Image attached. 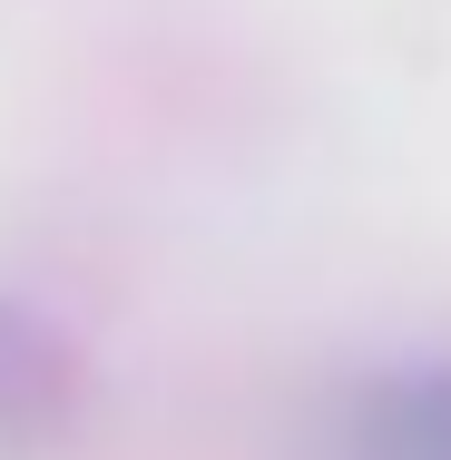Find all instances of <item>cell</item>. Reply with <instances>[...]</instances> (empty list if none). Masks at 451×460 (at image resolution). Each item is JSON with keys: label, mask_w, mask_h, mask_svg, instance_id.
Here are the masks:
<instances>
[{"label": "cell", "mask_w": 451, "mask_h": 460, "mask_svg": "<svg viewBox=\"0 0 451 460\" xmlns=\"http://www.w3.org/2000/svg\"><path fill=\"white\" fill-rule=\"evenodd\" d=\"M344 451L354 460H451V363L373 382L344 421Z\"/></svg>", "instance_id": "cell-1"}, {"label": "cell", "mask_w": 451, "mask_h": 460, "mask_svg": "<svg viewBox=\"0 0 451 460\" xmlns=\"http://www.w3.org/2000/svg\"><path fill=\"white\" fill-rule=\"evenodd\" d=\"M59 392H69V343L40 333L30 314H0V431L10 421H40Z\"/></svg>", "instance_id": "cell-2"}]
</instances>
